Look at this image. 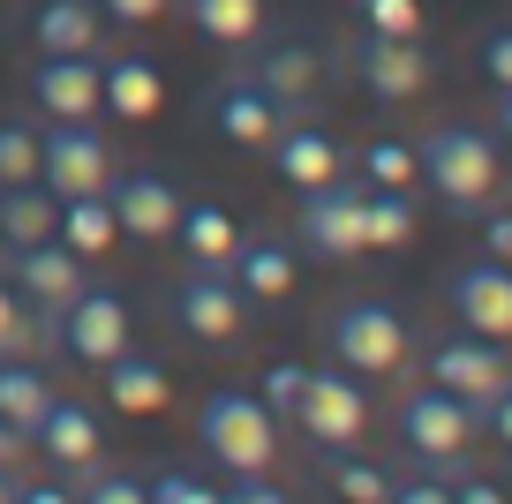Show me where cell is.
<instances>
[{
	"label": "cell",
	"mask_w": 512,
	"mask_h": 504,
	"mask_svg": "<svg viewBox=\"0 0 512 504\" xmlns=\"http://www.w3.org/2000/svg\"><path fill=\"white\" fill-rule=\"evenodd\" d=\"M106 196H113L121 234H136V241H166V234H174V219H181V189L166 174H151V166H113Z\"/></svg>",
	"instance_id": "13"
},
{
	"label": "cell",
	"mask_w": 512,
	"mask_h": 504,
	"mask_svg": "<svg viewBox=\"0 0 512 504\" xmlns=\"http://www.w3.org/2000/svg\"><path fill=\"white\" fill-rule=\"evenodd\" d=\"M106 407H121V414H159L166 407V369H159V354H136V347H121V354H106Z\"/></svg>",
	"instance_id": "21"
},
{
	"label": "cell",
	"mask_w": 512,
	"mask_h": 504,
	"mask_svg": "<svg viewBox=\"0 0 512 504\" xmlns=\"http://www.w3.org/2000/svg\"><path fill=\"white\" fill-rule=\"evenodd\" d=\"M362 196H369V181L354 174V166H339L332 181L302 189V211H294L302 249L324 256V264H354V256L369 249V241H362Z\"/></svg>",
	"instance_id": "4"
},
{
	"label": "cell",
	"mask_w": 512,
	"mask_h": 504,
	"mask_svg": "<svg viewBox=\"0 0 512 504\" xmlns=\"http://www.w3.org/2000/svg\"><path fill=\"white\" fill-rule=\"evenodd\" d=\"M226 271H234V286L249 301L294 294V249H287V241H272V234H241V249L226 256Z\"/></svg>",
	"instance_id": "20"
},
{
	"label": "cell",
	"mask_w": 512,
	"mask_h": 504,
	"mask_svg": "<svg viewBox=\"0 0 512 504\" xmlns=\"http://www.w3.org/2000/svg\"><path fill=\"white\" fill-rule=\"evenodd\" d=\"M76 497H91V504H144V482L136 474H76Z\"/></svg>",
	"instance_id": "37"
},
{
	"label": "cell",
	"mask_w": 512,
	"mask_h": 504,
	"mask_svg": "<svg viewBox=\"0 0 512 504\" xmlns=\"http://www.w3.org/2000/svg\"><path fill=\"white\" fill-rule=\"evenodd\" d=\"M272 158H279V181H287V189H317V181H332L339 166H347V151H339L317 121H302V113H279Z\"/></svg>",
	"instance_id": "19"
},
{
	"label": "cell",
	"mask_w": 512,
	"mask_h": 504,
	"mask_svg": "<svg viewBox=\"0 0 512 504\" xmlns=\"http://www.w3.org/2000/svg\"><path fill=\"white\" fill-rule=\"evenodd\" d=\"M8 497H16V474H8V467H0V504H8Z\"/></svg>",
	"instance_id": "44"
},
{
	"label": "cell",
	"mask_w": 512,
	"mask_h": 504,
	"mask_svg": "<svg viewBox=\"0 0 512 504\" xmlns=\"http://www.w3.org/2000/svg\"><path fill=\"white\" fill-rule=\"evenodd\" d=\"M241 76H249L256 91L272 98L279 113H302V106H309V91H317V46H309L302 31H287V38H272V46L256 53Z\"/></svg>",
	"instance_id": "18"
},
{
	"label": "cell",
	"mask_w": 512,
	"mask_h": 504,
	"mask_svg": "<svg viewBox=\"0 0 512 504\" xmlns=\"http://www.w3.org/2000/svg\"><path fill=\"white\" fill-rule=\"evenodd\" d=\"M219 497V482H204V474H151L144 482V504H211Z\"/></svg>",
	"instance_id": "35"
},
{
	"label": "cell",
	"mask_w": 512,
	"mask_h": 504,
	"mask_svg": "<svg viewBox=\"0 0 512 504\" xmlns=\"http://www.w3.org/2000/svg\"><path fill=\"white\" fill-rule=\"evenodd\" d=\"M166 0H98V16H113V23H151Z\"/></svg>",
	"instance_id": "41"
},
{
	"label": "cell",
	"mask_w": 512,
	"mask_h": 504,
	"mask_svg": "<svg viewBox=\"0 0 512 504\" xmlns=\"http://www.w3.org/2000/svg\"><path fill=\"white\" fill-rule=\"evenodd\" d=\"M98 106H106L113 121H151V113L166 106L159 61H144V53H128V46L98 53Z\"/></svg>",
	"instance_id": "17"
},
{
	"label": "cell",
	"mask_w": 512,
	"mask_h": 504,
	"mask_svg": "<svg viewBox=\"0 0 512 504\" xmlns=\"http://www.w3.org/2000/svg\"><path fill=\"white\" fill-rule=\"evenodd\" d=\"M211 121H219V136H226V143H272L279 106L256 91L249 76H234V83H219V91H211Z\"/></svg>",
	"instance_id": "22"
},
{
	"label": "cell",
	"mask_w": 512,
	"mask_h": 504,
	"mask_svg": "<svg viewBox=\"0 0 512 504\" xmlns=\"http://www.w3.org/2000/svg\"><path fill=\"white\" fill-rule=\"evenodd\" d=\"M482 429H490V437H497V444H512V377H505V384H497V392H490V399H482Z\"/></svg>",
	"instance_id": "39"
},
{
	"label": "cell",
	"mask_w": 512,
	"mask_h": 504,
	"mask_svg": "<svg viewBox=\"0 0 512 504\" xmlns=\"http://www.w3.org/2000/svg\"><path fill=\"white\" fill-rule=\"evenodd\" d=\"M0 271L16 279V294L38 309V324H46V339H53V316L68 309V301L83 294V256L68 249L61 234H46V241H23V249H0Z\"/></svg>",
	"instance_id": "7"
},
{
	"label": "cell",
	"mask_w": 512,
	"mask_h": 504,
	"mask_svg": "<svg viewBox=\"0 0 512 504\" xmlns=\"http://www.w3.org/2000/svg\"><path fill=\"white\" fill-rule=\"evenodd\" d=\"M505 377H512L505 347H497V339H482V331H467V339H445V347H430V384H445V392H452V399H467L475 414H482V399H490Z\"/></svg>",
	"instance_id": "15"
},
{
	"label": "cell",
	"mask_w": 512,
	"mask_h": 504,
	"mask_svg": "<svg viewBox=\"0 0 512 504\" xmlns=\"http://www.w3.org/2000/svg\"><path fill=\"white\" fill-rule=\"evenodd\" d=\"M294 422H302L324 452L362 444V429H369V392H362V377H354V369H339V362H332V369H309V392H302V407H294Z\"/></svg>",
	"instance_id": "9"
},
{
	"label": "cell",
	"mask_w": 512,
	"mask_h": 504,
	"mask_svg": "<svg viewBox=\"0 0 512 504\" xmlns=\"http://www.w3.org/2000/svg\"><path fill=\"white\" fill-rule=\"evenodd\" d=\"M38 53H98V0H31Z\"/></svg>",
	"instance_id": "23"
},
{
	"label": "cell",
	"mask_w": 512,
	"mask_h": 504,
	"mask_svg": "<svg viewBox=\"0 0 512 504\" xmlns=\"http://www.w3.org/2000/svg\"><path fill=\"white\" fill-rule=\"evenodd\" d=\"M482 76H490L497 91L512 83V31H490V38H482Z\"/></svg>",
	"instance_id": "38"
},
{
	"label": "cell",
	"mask_w": 512,
	"mask_h": 504,
	"mask_svg": "<svg viewBox=\"0 0 512 504\" xmlns=\"http://www.w3.org/2000/svg\"><path fill=\"white\" fill-rule=\"evenodd\" d=\"M445 301H452V316H460V331L512 339V264H497V256H467V264H452Z\"/></svg>",
	"instance_id": "10"
},
{
	"label": "cell",
	"mask_w": 512,
	"mask_h": 504,
	"mask_svg": "<svg viewBox=\"0 0 512 504\" xmlns=\"http://www.w3.org/2000/svg\"><path fill=\"white\" fill-rule=\"evenodd\" d=\"M302 392H309V369H302V362H272L256 399H264V407H279V414H294V407H302Z\"/></svg>",
	"instance_id": "36"
},
{
	"label": "cell",
	"mask_w": 512,
	"mask_h": 504,
	"mask_svg": "<svg viewBox=\"0 0 512 504\" xmlns=\"http://www.w3.org/2000/svg\"><path fill=\"white\" fill-rule=\"evenodd\" d=\"M189 23L219 46H249L264 31V0H189Z\"/></svg>",
	"instance_id": "29"
},
{
	"label": "cell",
	"mask_w": 512,
	"mask_h": 504,
	"mask_svg": "<svg viewBox=\"0 0 512 504\" xmlns=\"http://www.w3.org/2000/svg\"><path fill=\"white\" fill-rule=\"evenodd\" d=\"M166 309H174V324L189 331V339H204V347H226V339H241V324H249V294L234 286L226 264H189L174 279V294H166Z\"/></svg>",
	"instance_id": "6"
},
{
	"label": "cell",
	"mask_w": 512,
	"mask_h": 504,
	"mask_svg": "<svg viewBox=\"0 0 512 504\" xmlns=\"http://www.w3.org/2000/svg\"><path fill=\"white\" fill-rule=\"evenodd\" d=\"M324 482H332L347 504H392V474H384V467H369V459H354V444L324 452Z\"/></svg>",
	"instance_id": "30"
},
{
	"label": "cell",
	"mask_w": 512,
	"mask_h": 504,
	"mask_svg": "<svg viewBox=\"0 0 512 504\" xmlns=\"http://www.w3.org/2000/svg\"><path fill=\"white\" fill-rule=\"evenodd\" d=\"M354 76H362L369 98H384V106H407V98L430 83V53H422V38L362 31V38H354Z\"/></svg>",
	"instance_id": "12"
},
{
	"label": "cell",
	"mask_w": 512,
	"mask_h": 504,
	"mask_svg": "<svg viewBox=\"0 0 512 504\" xmlns=\"http://www.w3.org/2000/svg\"><path fill=\"white\" fill-rule=\"evenodd\" d=\"M482 256L512 264V211H490V219H482Z\"/></svg>",
	"instance_id": "40"
},
{
	"label": "cell",
	"mask_w": 512,
	"mask_h": 504,
	"mask_svg": "<svg viewBox=\"0 0 512 504\" xmlns=\"http://www.w3.org/2000/svg\"><path fill=\"white\" fill-rule=\"evenodd\" d=\"M38 347H53L46 324H38V309L16 294V279L0 271V354H38Z\"/></svg>",
	"instance_id": "32"
},
{
	"label": "cell",
	"mask_w": 512,
	"mask_h": 504,
	"mask_svg": "<svg viewBox=\"0 0 512 504\" xmlns=\"http://www.w3.org/2000/svg\"><path fill=\"white\" fill-rule=\"evenodd\" d=\"M490 121H497V143H505V151H512V83H505V91H497V113H490Z\"/></svg>",
	"instance_id": "43"
},
{
	"label": "cell",
	"mask_w": 512,
	"mask_h": 504,
	"mask_svg": "<svg viewBox=\"0 0 512 504\" xmlns=\"http://www.w3.org/2000/svg\"><path fill=\"white\" fill-rule=\"evenodd\" d=\"M61 226V196L46 181H16L0 189V249H23V241H46Z\"/></svg>",
	"instance_id": "24"
},
{
	"label": "cell",
	"mask_w": 512,
	"mask_h": 504,
	"mask_svg": "<svg viewBox=\"0 0 512 504\" xmlns=\"http://www.w3.org/2000/svg\"><path fill=\"white\" fill-rule=\"evenodd\" d=\"M53 347H68L76 362H106V354L128 347V301L113 294V286H83L76 301H68L61 316H53Z\"/></svg>",
	"instance_id": "11"
},
{
	"label": "cell",
	"mask_w": 512,
	"mask_h": 504,
	"mask_svg": "<svg viewBox=\"0 0 512 504\" xmlns=\"http://www.w3.org/2000/svg\"><path fill=\"white\" fill-rule=\"evenodd\" d=\"M23 452H31V429H16L8 414H0V467H16Z\"/></svg>",
	"instance_id": "42"
},
{
	"label": "cell",
	"mask_w": 512,
	"mask_h": 504,
	"mask_svg": "<svg viewBox=\"0 0 512 504\" xmlns=\"http://www.w3.org/2000/svg\"><path fill=\"white\" fill-rule=\"evenodd\" d=\"M16 181H38V128L0 113V189H16Z\"/></svg>",
	"instance_id": "33"
},
{
	"label": "cell",
	"mask_w": 512,
	"mask_h": 504,
	"mask_svg": "<svg viewBox=\"0 0 512 504\" xmlns=\"http://www.w3.org/2000/svg\"><path fill=\"white\" fill-rule=\"evenodd\" d=\"M324 339H332V362L354 369V377H384V369H400V354H407L400 309H384V301H369V294L339 301V309L324 316Z\"/></svg>",
	"instance_id": "5"
},
{
	"label": "cell",
	"mask_w": 512,
	"mask_h": 504,
	"mask_svg": "<svg viewBox=\"0 0 512 504\" xmlns=\"http://www.w3.org/2000/svg\"><path fill=\"white\" fill-rule=\"evenodd\" d=\"M354 174L369 181V189H415V143H400V136H377L362 158H354Z\"/></svg>",
	"instance_id": "31"
},
{
	"label": "cell",
	"mask_w": 512,
	"mask_h": 504,
	"mask_svg": "<svg viewBox=\"0 0 512 504\" xmlns=\"http://www.w3.org/2000/svg\"><path fill=\"white\" fill-rule=\"evenodd\" d=\"M53 234H61L76 256H106L113 241H121L113 196H106V189H91V196H61V226H53Z\"/></svg>",
	"instance_id": "26"
},
{
	"label": "cell",
	"mask_w": 512,
	"mask_h": 504,
	"mask_svg": "<svg viewBox=\"0 0 512 504\" xmlns=\"http://www.w3.org/2000/svg\"><path fill=\"white\" fill-rule=\"evenodd\" d=\"M31 452H46L61 474H91V467H106V437H98V414L53 392V399H46V414L31 422Z\"/></svg>",
	"instance_id": "14"
},
{
	"label": "cell",
	"mask_w": 512,
	"mask_h": 504,
	"mask_svg": "<svg viewBox=\"0 0 512 504\" xmlns=\"http://www.w3.org/2000/svg\"><path fill=\"white\" fill-rule=\"evenodd\" d=\"M362 241L369 249H407V241H415V196L407 189H369L362 196Z\"/></svg>",
	"instance_id": "28"
},
{
	"label": "cell",
	"mask_w": 512,
	"mask_h": 504,
	"mask_svg": "<svg viewBox=\"0 0 512 504\" xmlns=\"http://www.w3.org/2000/svg\"><path fill=\"white\" fill-rule=\"evenodd\" d=\"M46 399H53V384H46V369H38V354H0V414L16 429H31L38 414H46Z\"/></svg>",
	"instance_id": "27"
},
{
	"label": "cell",
	"mask_w": 512,
	"mask_h": 504,
	"mask_svg": "<svg viewBox=\"0 0 512 504\" xmlns=\"http://www.w3.org/2000/svg\"><path fill=\"white\" fill-rule=\"evenodd\" d=\"M31 98L46 106V121H91L98 113V53H38Z\"/></svg>",
	"instance_id": "16"
},
{
	"label": "cell",
	"mask_w": 512,
	"mask_h": 504,
	"mask_svg": "<svg viewBox=\"0 0 512 504\" xmlns=\"http://www.w3.org/2000/svg\"><path fill=\"white\" fill-rule=\"evenodd\" d=\"M362 31H384V38H422V0H347Z\"/></svg>",
	"instance_id": "34"
},
{
	"label": "cell",
	"mask_w": 512,
	"mask_h": 504,
	"mask_svg": "<svg viewBox=\"0 0 512 504\" xmlns=\"http://www.w3.org/2000/svg\"><path fill=\"white\" fill-rule=\"evenodd\" d=\"M174 241L189 249V264H226V256L241 249V219L226 204H181V219H174Z\"/></svg>",
	"instance_id": "25"
},
{
	"label": "cell",
	"mask_w": 512,
	"mask_h": 504,
	"mask_svg": "<svg viewBox=\"0 0 512 504\" xmlns=\"http://www.w3.org/2000/svg\"><path fill=\"white\" fill-rule=\"evenodd\" d=\"M415 166L452 211H482L497 196V181H505V143H497L490 128H475V121H437L430 136L415 143Z\"/></svg>",
	"instance_id": "1"
},
{
	"label": "cell",
	"mask_w": 512,
	"mask_h": 504,
	"mask_svg": "<svg viewBox=\"0 0 512 504\" xmlns=\"http://www.w3.org/2000/svg\"><path fill=\"white\" fill-rule=\"evenodd\" d=\"M475 429H482V414L467 407V399H452L445 384H422V392L400 399V444L422 459V467L452 474V482H460V467H467Z\"/></svg>",
	"instance_id": "3"
},
{
	"label": "cell",
	"mask_w": 512,
	"mask_h": 504,
	"mask_svg": "<svg viewBox=\"0 0 512 504\" xmlns=\"http://www.w3.org/2000/svg\"><path fill=\"white\" fill-rule=\"evenodd\" d=\"M196 444H204V459L226 467V474H264L279 459V414L256 392L219 384V392L196 407Z\"/></svg>",
	"instance_id": "2"
},
{
	"label": "cell",
	"mask_w": 512,
	"mask_h": 504,
	"mask_svg": "<svg viewBox=\"0 0 512 504\" xmlns=\"http://www.w3.org/2000/svg\"><path fill=\"white\" fill-rule=\"evenodd\" d=\"M106 174H113V151L91 121H46L38 128V181L53 196H91V189H106Z\"/></svg>",
	"instance_id": "8"
}]
</instances>
